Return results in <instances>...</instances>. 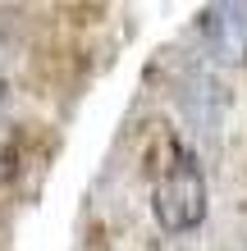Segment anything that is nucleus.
Listing matches in <instances>:
<instances>
[{
    "label": "nucleus",
    "mask_w": 247,
    "mask_h": 251,
    "mask_svg": "<svg viewBox=\"0 0 247 251\" xmlns=\"http://www.w3.org/2000/svg\"><path fill=\"white\" fill-rule=\"evenodd\" d=\"M151 210L165 233H192L206 219V178H201L197 155L179 142H169V160L156 174Z\"/></svg>",
    "instance_id": "nucleus-1"
},
{
    "label": "nucleus",
    "mask_w": 247,
    "mask_h": 251,
    "mask_svg": "<svg viewBox=\"0 0 247 251\" xmlns=\"http://www.w3.org/2000/svg\"><path fill=\"white\" fill-rule=\"evenodd\" d=\"M201 41L206 55L224 69L247 64V5H211L201 9Z\"/></svg>",
    "instance_id": "nucleus-2"
},
{
    "label": "nucleus",
    "mask_w": 247,
    "mask_h": 251,
    "mask_svg": "<svg viewBox=\"0 0 247 251\" xmlns=\"http://www.w3.org/2000/svg\"><path fill=\"white\" fill-rule=\"evenodd\" d=\"M19 165H23V132L14 124H0V187L19 178Z\"/></svg>",
    "instance_id": "nucleus-3"
},
{
    "label": "nucleus",
    "mask_w": 247,
    "mask_h": 251,
    "mask_svg": "<svg viewBox=\"0 0 247 251\" xmlns=\"http://www.w3.org/2000/svg\"><path fill=\"white\" fill-rule=\"evenodd\" d=\"M5 100H9V82L0 78V110H5Z\"/></svg>",
    "instance_id": "nucleus-4"
}]
</instances>
